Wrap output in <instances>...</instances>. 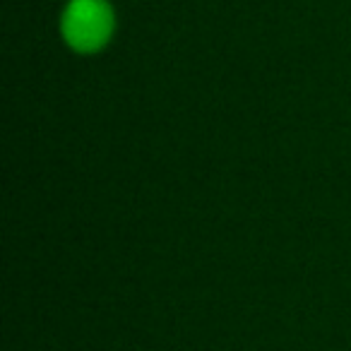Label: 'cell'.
Masks as SVG:
<instances>
[{
    "label": "cell",
    "instance_id": "obj_1",
    "mask_svg": "<svg viewBox=\"0 0 351 351\" xmlns=\"http://www.w3.org/2000/svg\"><path fill=\"white\" fill-rule=\"evenodd\" d=\"M113 32L111 8L104 0H73L63 15V36L75 51L92 53Z\"/></svg>",
    "mask_w": 351,
    "mask_h": 351
}]
</instances>
